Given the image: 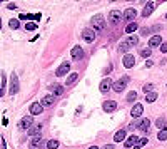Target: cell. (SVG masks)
Here are the masks:
<instances>
[{"label":"cell","mask_w":167,"mask_h":149,"mask_svg":"<svg viewBox=\"0 0 167 149\" xmlns=\"http://www.w3.org/2000/svg\"><path fill=\"white\" fill-rule=\"evenodd\" d=\"M157 139H159V141H166V139H167V127H166V129H162V131H159Z\"/></svg>","instance_id":"30"},{"label":"cell","mask_w":167,"mask_h":149,"mask_svg":"<svg viewBox=\"0 0 167 149\" xmlns=\"http://www.w3.org/2000/svg\"><path fill=\"white\" fill-rule=\"evenodd\" d=\"M112 86H114V84H112V80L107 77V79H104L102 82H100L99 89H100V92H102V94H105V92H109V90L112 89Z\"/></svg>","instance_id":"6"},{"label":"cell","mask_w":167,"mask_h":149,"mask_svg":"<svg viewBox=\"0 0 167 149\" xmlns=\"http://www.w3.org/2000/svg\"><path fill=\"white\" fill-rule=\"evenodd\" d=\"M57 148H59V141L50 139L49 142H47V149H57Z\"/></svg>","instance_id":"29"},{"label":"cell","mask_w":167,"mask_h":149,"mask_svg":"<svg viewBox=\"0 0 167 149\" xmlns=\"http://www.w3.org/2000/svg\"><path fill=\"white\" fill-rule=\"evenodd\" d=\"M139 142V136H129L127 141H125V148H134Z\"/></svg>","instance_id":"20"},{"label":"cell","mask_w":167,"mask_h":149,"mask_svg":"<svg viewBox=\"0 0 167 149\" xmlns=\"http://www.w3.org/2000/svg\"><path fill=\"white\" fill-rule=\"evenodd\" d=\"M137 29H139L137 24H135V22H132V24H129L127 27H125V32H127V34H132V32H135Z\"/></svg>","instance_id":"27"},{"label":"cell","mask_w":167,"mask_h":149,"mask_svg":"<svg viewBox=\"0 0 167 149\" xmlns=\"http://www.w3.org/2000/svg\"><path fill=\"white\" fill-rule=\"evenodd\" d=\"M82 39L85 40V42H89V44L94 42V40H95V32H94L92 29H85L84 32H82Z\"/></svg>","instance_id":"5"},{"label":"cell","mask_w":167,"mask_h":149,"mask_svg":"<svg viewBox=\"0 0 167 149\" xmlns=\"http://www.w3.org/2000/svg\"><path fill=\"white\" fill-rule=\"evenodd\" d=\"M9 25H10V29H19V25H20L19 19H12L9 22Z\"/></svg>","instance_id":"34"},{"label":"cell","mask_w":167,"mask_h":149,"mask_svg":"<svg viewBox=\"0 0 167 149\" xmlns=\"http://www.w3.org/2000/svg\"><path fill=\"white\" fill-rule=\"evenodd\" d=\"M122 19H124V13H120L119 10H112V12L109 13V20H110V24H114V25H117Z\"/></svg>","instance_id":"3"},{"label":"cell","mask_w":167,"mask_h":149,"mask_svg":"<svg viewBox=\"0 0 167 149\" xmlns=\"http://www.w3.org/2000/svg\"><path fill=\"white\" fill-rule=\"evenodd\" d=\"M147 144V138H142V139H139V142L134 146V149H140L142 146H146Z\"/></svg>","instance_id":"33"},{"label":"cell","mask_w":167,"mask_h":149,"mask_svg":"<svg viewBox=\"0 0 167 149\" xmlns=\"http://www.w3.org/2000/svg\"><path fill=\"white\" fill-rule=\"evenodd\" d=\"M156 126L159 127V131L166 129V127H167V126H166V119H164V117H159V119L156 121Z\"/></svg>","instance_id":"24"},{"label":"cell","mask_w":167,"mask_h":149,"mask_svg":"<svg viewBox=\"0 0 167 149\" xmlns=\"http://www.w3.org/2000/svg\"><path fill=\"white\" fill-rule=\"evenodd\" d=\"M129 44H130V45H137L139 44V37L137 35H132V37H129Z\"/></svg>","instance_id":"36"},{"label":"cell","mask_w":167,"mask_h":149,"mask_svg":"<svg viewBox=\"0 0 167 149\" xmlns=\"http://www.w3.org/2000/svg\"><path fill=\"white\" fill-rule=\"evenodd\" d=\"M32 122H34L32 116L22 117V119H20V122H19V127H20V129H29V127H32Z\"/></svg>","instance_id":"7"},{"label":"cell","mask_w":167,"mask_h":149,"mask_svg":"<svg viewBox=\"0 0 167 149\" xmlns=\"http://www.w3.org/2000/svg\"><path fill=\"white\" fill-rule=\"evenodd\" d=\"M89 149H99V148H97V146H90Z\"/></svg>","instance_id":"43"},{"label":"cell","mask_w":167,"mask_h":149,"mask_svg":"<svg viewBox=\"0 0 167 149\" xmlns=\"http://www.w3.org/2000/svg\"><path fill=\"white\" fill-rule=\"evenodd\" d=\"M92 24H94V29L100 32V30L104 29V25H105V20H104L102 15H95V17L92 19Z\"/></svg>","instance_id":"4"},{"label":"cell","mask_w":167,"mask_h":149,"mask_svg":"<svg viewBox=\"0 0 167 149\" xmlns=\"http://www.w3.org/2000/svg\"><path fill=\"white\" fill-rule=\"evenodd\" d=\"M42 111H44V106H42L40 102H34V104L30 106V114H32V116H37Z\"/></svg>","instance_id":"13"},{"label":"cell","mask_w":167,"mask_h":149,"mask_svg":"<svg viewBox=\"0 0 167 149\" xmlns=\"http://www.w3.org/2000/svg\"><path fill=\"white\" fill-rule=\"evenodd\" d=\"M129 47H130V44H129V40H124L120 45H119V52H127Z\"/></svg>","instance_id":"25"},{"label":"cell","mask_w":167,"mask_h":149,"mask_svg":"<svg viewBox=\"0 0 167 149\" xmlns=\"http://www.w3.org/2000/svg\"><path fill=\"white\" fill-rule=\"evenodd\" d=\"M40 104H42L44 107H45V106H52V104H54V96H45L44 99L40 100Z\"/></svg>","instance_id":"23"},{"label":"cell","mask_w":167,"mask_h":149,"mask_svg":"<svg viewBox=\"0 0 167 149\" xmlns=\"http://www.w3.org/2000/svg\"><path fill=\"white\" fill-rule=\"evenodd\" d=\"M104 149H114V146L112 144H107V146H104Z\"/></svg>","instance_id":"42"},{"label":"cell","mask_w":167,"mask_h":149,"mask_svg":"<svg viewBox=\"0 0 167 149\" xmlns=\"http://www.w3.org/2000/svg\"><path fill=\"white\" fill-rule=\"evenodd\" d=\"M156 99H157V94H156V92H149V94H146V102H154Z\"/></svg>","instance_id":"28"},{"label":"cell","mask_w":167,"mask_h":149,"mask_svg":"<svg viewBox=\"0 0 167 149\" xmlns=\"http://www.w3.org/2000/svg\"><path fill=\"white\" fill-rule=\"evenodd\" d=\"M150 54H152V52H150V47H146V49H142V50H140V55H142L144 59L150 57Z\"/></svg>","instance_id":"32"},{"label":"cell","mask_w":167,"mask_h":149,"mask_svg":"<svg viewBox=\"0 0 167 149\" xmlns=\"http://www.w3.org/2000/svg\"><path fill=\"white\" fill-rule=\"evenodd\" d=\"M102 107L105 112H114V111L117 109V102H114V100H105L104 104H102Z\"/></svg>","instance_id":"11"},{"label":"cell","mask_w":167,"mask_h":149,"mask_svg":"<svg viewBox=\"0 0 167 149\" xmlns=\"http://www.w3.org/2000/svg\"><path fill=\"white\" fill-rule=\"evenodd\" d=\"M135 17H137L135 9H127L125 12H124V19H125V20H134Z\"/></svg>","instance_id":"18"},{"label":"cell","mask_w":167,"mask_h":149,"mask_svg":"<svg viewBox=\"0 0 167 149\" xmlns=\"http://www.w3.org/2000/svg\"><path fill=\"white\" fill-rule=\"evenodd\" d=\"M142 112H144V106H142V104H135V106L132 107V111H130L132 117H139Z\"/></svg>","instance_id":"16"},{"label":"cell","mask_w":167,"mask_h":149,"mask_svg":"<svg viewBox=\"0 0 167 149\" xmlns=\"http://www.w3.org/2000/svg\"><path fill=\"white\" fill-rule=\"evenodd\" d=\"M40 131H42V124H37V126L30 127L29 134H30V136H34V138H37V134H40Z\"/></svg>","instance_id":"22"},{"label":"cell","mask_w":167,"mask_h":149,"mask_svg":"<svg viewBox=\"0 0 167 149\" xmlns=\"http://www.w3.org/2000/svg\"><path fill=\"white\" fill-rule=\"evenodd\" d=\"M152 89H154V86H152V84H146V86H144V92H146V94L152 92Z\"/></svg>","instance_id":"39"},{"label":"cell","mask_w":167,"mask_h":149,"mask_svg":"<svg viewBox=\"0 0 167 149\" xmlns=\"http://www.w3.org/2000/svg\"><path fill=\"white\" fill-rule=\"evenodd\" d=\"M10 96H15L17 92H19V77H17V74L15 72H12V76H10Z\"/></svg>","instance_id":"1"},{"label":"cell","mask_w":167,"mask_h":149,"mask_svg":"<svg viewBox=\"0 0 167 149\" xmlns=\"http://www.w3.org/2000/svg\"><path fill=\"white\" fill-rule=\"evenodd\" d=\"M62 87H60V86H54V87H52V92H54V96H60V94H62Z\"/></svg>","instance_id":"37"},{"label":"cell","mask_w":167,"mask_h":149,"mask_svg":"<svg viewBox=\"0 0 167 149\" xmlns=\"http://www.w3.org/2000/svg\"><path fill=\"white\" fill-rule=\"evenodd\" d=\"M154 9H156V3H154V2L147 3V5L144 7V10H142V17H149V15L154 12Z\"/></svg>","instance_id":"15"},{"label":"cell","mask_w":167,"mask_h":149,"mask_svg":"<svg viewBox=\"0 0 167 149\" xmlns=\"http://www.w3.org/2000/svg\"><path fill=\"white\" fill-rule=\"evenodd\" d=\"M2 149H7V144H5V139L2 138Z\"/></svg>","instance_id":"41"},{"label":"cell","mask_w":167,"mask_h":149,"mask_svg":"<svg viewBox=\"0 0 167 149\" xmlns=\"http://www.w3.org/2000/svg\"><path fill=\"white\" fill-rule=\"evenodd\" d=\"M149 127H150V121L149 119H142L137 122V129H140L142 132H149Z\"/></svg>","instance_id":"12"},{"label":"cell","mask_w":167,"mask_h":149,"mask_svg":"<svg viewBox=\"0 0 167 149\" xmlns=\"http://www.w3.org/2000/svg\"><path fill=\"white\" fill-rule=\"evenodd\" d=\"M77 77H79V74H75V72H74V74H70L69 77H67V82H65V84H67V86H72V84L77 80Z\"/></svg>","instance_id":"26"},{"label":"cell","mask_w":167,"mask_h":149,"mask_svg":"<svg viewBox=\"0 0 167 149\" xmlns=\"http://www.w3.org/2000/svg\"><path fill=\"white\" fill-rule=\"evenodd\" d=\"M42 142H44L42 136H37V138H32L30 139V146L32 148H39V146H42Z\"/></svg>","instance_id":"21"},{"label":"cell","mask_w":167,"mask_h":149,"mask_svg":"<svg viewBox=\"0 0 167 149\" xmlns=\"http://www.w3.org/2000/svg\"><path fill=\"white\" fill-rule=\"evenodd\" d=\"M137 99V92L135 90H130L127 94V102H132V100H135Z\"/></svg>","instance_id":"31"},{"label":"cell","mask_w":167,"mask_h":149,"mask_svg":"<svg viewBox=\"0 0 167 149\" xmlns=\"http://www.w3.org/2000/svg\"><path fill=\"white\" fill-rule=\"evenodd\" d=\"M160 52H162V54H166L167 52V42H164V44L160 45Z\"/></svg>","instance_id":"40"},{"label":"cell","mask_w":167,"mask_h":149,"mask_svg":"<svg viewBox=\"0 0 167 149\" xmlns=\"http://www.w3.org/2000/svg\"><path fill=\"white\" fill-rule=\"evenodd\" d=\"M82 57H84V50H82V47H80V45H75V47L72 49V59L80 60Z\"/></svg>","instance_id":"10"},{"label":"cell","mask_w":167,"mask_h":149,"mask_svg":"<svg viewBox=\"0 0 167 149\" xmlns=\"http://www.w3.org/2000/svg\"><path fill=\"white\" fill-rule=\"evenodd\" d=\"M5 86H7V77H5V74H2V96L5 94Z\"/></svg>","instance_id":"35"},{"label":"cell","mask_w":167,"mask_h":149,"mask_svg":"<svg viewBox=\"0 0 167 149\" xmlns=\"http://www.w3.org/2000/svg\"><path fill=\"white\" fill-rule=\"evenodd\" d=\"M127 84H129V77H127V76H124L122 79H119L117 82H114V86H112V89L115 90V92H119V94H120L122 90L125 89V86H127Z\"/></svg>","instance_id":"2"},{"label":"cell","mask_w":167,"mask_h":149,"mask_svg":"<svg viewBox=\"0 0 167 149\" xmlns=\"http://www.w3.org/2000/svg\"><path fill=\"white\" fill-rule=\"evenodd\" d=\"M114 141H115V142H122V141L125 142V141H127V136H125V129L117 131V132H115V136H114Z\"/></svg>","instance_id":"14"},{"label":"cell","mask_w":167,"mask_h":149,"mask_svg":"<svg viewBox=\"0 0 167 149\" xmlns=\"http://www.w3.org/2000/svg\"><path fill=\"white\" fill-rule=\"evenodd\" d=\"M166 19H167V13H166Z\"/></svg>","instance_id":"44"},{"label":"cell","mask_w":167,"mask_h":149,"mask_svg":"<svg viewBox=\"0 0 167 149\" xmlns=\"http://www.w3.org/2000/svg\"><path fill=\"white\" fill-rule=\"evenodd\" d=\"M25 29L29 30V32H34V30L37 29V24H34V22H29V24L25 25Z\"/></svg>","instance_id":"38"},{"label":"cell","mask_w":167,"mask_h":149,"mask_svg":"<svg viewBox=\"0 0 167 149\" xmlns=\"http://www.w3.org/2000/svg\"><path fill=\"white\" fill-rule=\"evenodd\" d=\"M160 42H162V39H160V35H154V37H150V40H149V47L152 49V47H157V45H162Z\"/></svg>","instance_id":"19"},{"label":"cell","mask_w":167,"mask_h":149,"mask_svg":"<svg viewBox=\"0 0 167 149\" xmlns=\"http://www.w3.org/2000/svg\"><path fill=\"white\" fill-rule=\"evenodd\" d=\"M69 69H70V64L69 62H64V64H60L59 69L55 70V76H57V77H62V76H65V74L69 72Z\"/></svg>","instance_id":"9"},{"label":"cell","mask_w":167,"mask_h":149,"mask_svg":"<svg viewBox=\"0 0 167 149\" xmlns=\"http://www.w3.org/2000/svg\"><path fill=\"white\" fill-rule=\"evenodd\" d=\"M40 13H22L20 20H40Z\"/></svg>","instance_id":"17"},{"label":"cell","mask_w":167,"mask_h":149,"mask_svg":"<svg viewBox=\"0 0 167 149\" xmlns=\"http://www.w3.org/2000/svg\"><path fill=\"white\" fill-rule=\"evenodd\" d=\"M122 62H124V67H127V69H132V67L135 65V59H134V55H130V54H125Z\"/></svg>","instance_id":"8"}]
</instances>
